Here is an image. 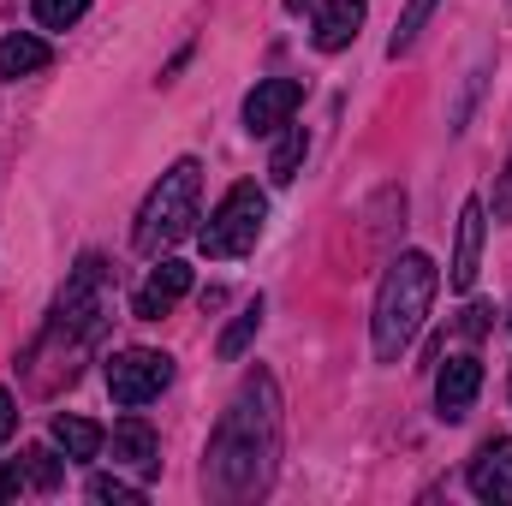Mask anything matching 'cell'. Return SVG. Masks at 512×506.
<instances>
[{"instance_id":"6da1fadb","label":"cell","mask_w":512,"mask_h":506,"mask_svg":"<svg viewBox=\"0 0 512 506\" xmlns=\"http://www.w3.org/2000/svg\"><path fill=\"white\" fill-rule=\"evenodd\" d=\"M274 447H280V387L268 370H256V376H245V387L233 393V405L221 411V423L209 435L203 483L227 501H245L268 483Z\"/></svg>"},{"instance_id":"7a4b0ae2","label":"cell","mask_w":512,"mask_h":506,"mask_svg":"<svg viewBox=\"0 0 512 506\" xmlns=\"http://www.w3.org/2000/svg\"><path fill=\"white\" fill-rule=\"evenodd\" d=\"M435 292H441V268L423 251H405V256L387 262L382 292H376V316H370V346H376L382 364H399L405 358V346L417 340Z\"/></svg>"},{"instance_id":"3957f363","label":"cell","mask_w":512,"mask_h":506,"mask_svg":"<svg viewBox=\"0 0 512 506\" xmlns=\"http://www.w3.org/2000/svg\"><path fill=\"white\" fill-rule=\"evenodd\" d=\"M197 191H203V167H197L191 155L173 161V167L161 173V185L143 197L131 245H137L143 256H161L167 245H179V239L191 233V221H197Z\"/></svg>"},{"instance_id":"277c9868","label":"cell","mask_w":512,"mask_h":506,"mask_svg":"<svg viewBox=\"0 0 512 506\" xmlns=\"http://www.w3.org/2000/svg\"><path fill=\"white\" fill-rule=\"evenodd\" d=\"M262 221H268V197L256 191V185H233L221 203H215V215L203 221V251L215 256V262H233V256L256 251V239H262Z\"/></svg>"},{"instance_id":"5b68a950","label":"cell","mask_w":512,"mask_h":506,"mask_svg":"<svg viewBox=\"0 0 512 506\" xmlns=\"http://www.w3.org/2000/svg\"><path fill=\"white\" fill-rule=\"evenodd\" d=\"M167 381H173V358H167V352L131 346V352H114V358H108V393H114V405H126V411L161 399Z\"/></svg>"},{"instance_id":"8992f818","label":"cell","mask_w":512,"mask_h":506,"mask_svg":"<svg viewBox=\"0 0 512 506\" xmlns=\"http://www.w3.org/2000/svg\"><path fill=\"white\" fill-rule=\"evenodd\" d=\"M102 280H108V268H102V256H84L78 262V274L66 280V292H60V310H54V334H78V340H90L96 334V322H102Z\"/></svg>"},{"instance_id":"52a82bcc","label":"cell","mask_w":512,"mask_h":506,"mask_svg":"<svg viewBox=\"0 0 512 506\" xmlns=\"http://www.w3.org/2000/svg\"><path fill=\"white\" fill-rule=\"evenodd\" d=\"M298 102H304V84H298V78H262L251 96H245V126H251L256 137H268V131L292 126Z\"/></svg>"},{"instance_id":"ba28073f","label":"cell","mask_w":512,"mask_h":506,"mask_svg":"<svg viewBox=\"0 0 512 506\" xmlns=\"http://www.w3.org/2000/svg\"><path fill=\"white\" fill-rule=\"evenodd\" d=\"M483 233H489V209H483V197H471V203L459 209V239H453V268H447V286H453V292H471V286H477Z\"/></svg>"},{"instance_id":"9c48e42d","label":"cell","mask_w":512,"mask_h":506,"mask_svg":"<svg viewBox=\"0 0 512 506\" xmlns=\"http://www.w3.org/2000/svg\"><path fill=\"white\" fill-rule=\"evenodd\" d=\"M477 393H483V364H477L471 352H453V358L441 364V376H435V405H441V417L459 423V417L477 405Z\"/></svg>"},{"instance_id":"30bf717a","label":"cell","mask_w":512,"mask_h":506,"mask_svg":"<svg viewBox=\"0 0 512 506\" xmlns=\"http://www.w3.org/2000/svg\"><path fill=\"white\" fill-rule=\"evenodd\" d=\"M60 477H66V459H54L48 447H30L24 459H12V465L0 471V495H6V501H18V495H48V489H60Z\"/></svg>"},{"instance_id":"8fae6325","label":"cell","mask_w":512,"mask_h":506,"mask_svg":"<svg viewBox=\"0 0 512 506\" xmlns=\"http://www.w3.org/2000/svg\"><path fill=\"white\" fill-rule=\"evenodd\" d=\"M185 292H191V268L167 256V262H161V268H155V274H149V280L137 286V298H131V310H137L143 322H161V316H167V310H173V304H179Z\"/></svg>"},{"instance_id":"7c38bea8","label":"cell","mask_w":512,"mask_h":506,"mask_svg":"<svg viewBox=\"0 0 512 506\" xmlns=\"http://www.w3.org/2000/svg\"><path fill=\"white\" fill-rule=\"evenodd\" d=\"M471 495L477 501H512V441H489L471 459Z\"/></svg>"},{"instance_id":"4fadbf2b","label":"cell","mask_w":512,"mask_h":506,"mask_svg":"<svg viewBox=\"0 0 512 506\" xmlns=\"http://www.w3.org/2000/svg\"><path fill=\"white\" fill-rule=\"evenodd\" d=\"M358 30H364V0H322V12H316V48L322 54L352 48Z\"/></svg>"},{"instance_id":"5bb4252c","label":"cell","mask_w":512,"mask_h":506,"mask_svg":"<svg viewBox=\"0 0 512 506\" xmlns=\"http://www.w3.org/2000/svg\"><path fill=\"white\" fill-rule=\"evenodd\" d=\"M48 435H54V447H60V453L72 459V465H90V459H96V453L108 447L102 423H90V417H66V411H60V417L48 423Z\"/></svg>"},{"instance_id":"9a60e30c","label":"cell","mask_w":512,"mask_h":506,"mask_svg":"<svg viewBox=\"0 0 512 506\" xmlns=\"http://www.w3.org/2000/svg\"><path fill=\"white\" fill-rule=\"evenodd\" d=\"M48 60H54V48H48L42 36H30V30H12V36L0 42V78H6V84H18V78L42 72Z\"/></svg>"},{"instance_id":"2e32d148","label":"cell","mask_w":512,"mask_h":506,"mask_svg":"<svg viewBox=\"0 0 512 506\" xmlns=\"http://www.w3.org/2000/svg\"><path fill=\"white\" fill-rule=\"evenodd\" d=\"M114 459L131 465V471H155V465H161V441H155V429H149L143 417L114 423Z\"/></svg>"},{"instance_id":"e0dca14e","label":"cell","mask_w":512,"mask_h":506,"mask_svg":"<svg viewBox=\"0 0 512 506\" xmlns=\"http://www.w3.org/2000/svg\"><path fill=\"white\" fill-rule=\"evenodd\" d=\"M304 149H310V131L292 126L280 143H274V155H268V179H274V185H292L298 167H304Z\"/></svg>"},{"instance_id":"ac0fdd59","label":"cell","mask_w":512,"mask_h":506,"mask_svg":"<svg viewBox=\"0 0 512 506\" xmlns=\"http://www.w3.org/2000/svg\"><path fill=\"white\" fill-rule=\"evenodd\" d=\"M429 12H435V0H405V12H399V24H393V42H387V54H393V60L417 48V36H423Z\"/></svg>"},{"instance_id":"d6986e66","label":"cell","mask_w":512,"mask_h":506,"mask_svg":"<svg viewBox=\"0 0 512 506\" xmlns=\"http://www.w3.org/2000/svg\"><path fill=\"white\" fill-rule=\"evenodd\" d=\"M256 328H262V298H256L251 310H239V316H233V328L221 334V346H215V352H221V358L233 364V358H239V352H245V346L256 340Z\"/></svg>"},{"instance_id":"ffe728a7","label":"cell","mask_w":512,"mask_h":506,"mask_svg":"<svg viewBox=\"0 0 512 506\" xmlns=\"http://www.w3.org/2000/svg\"><path fill=\"white\" fill-rule=\"evenodd\" d=\"M30 12H36L42 30H72L90 12V0H30Z\"/></svg>"},{"instance_id":"44dd1931","label":"cell","mask_w":512,"mask_h":506,"mask_svg":"<svg viewBox=\"0 0 512 506\" xmlns=\"http://www.w3.org/2000/svg\"><path fill=\"white\" fill-rule=\"evenodd\" d=\"M90 501H143V489L137 483H126V477H90Z\"/></svg>"},{"instance_id":"7402d4cb","label":"cell","mask_w":512,"mask_h":506,"mask_svg":"<svg viewBox=\"0 0 512 506\" xmlns=\"http://www.w3.org/2000/svg\"><path fill=\"white\" fill-rule=\"evenodd\" d=\"M12 435H18V399H12V393L0 387V447H6Z\"/></svg>"},{"instance_id":"603a6c76","label":"cell","mask_w":512,"mask_h":506,"mask_svg":"<svg viewBox=\"0 0 512 506\" xmlns=\"http://www.w3.org/2000/svg\"><path fill=\"white\" fill-rule=\"evenodd\" d=\"M495 221H512V161L501 173V185H495Z\"/></svg>"},{"instance_id":"cb8c5ba5","label":"cell","mask_w":512,"mask_h":506,"mask_svg":"<svg viewBox=\"0 0 512 506\" xmlns=\"http://www.w3.org/2000/svg\"><path fill=\"white\" fill-rule=\"evenodd\" d=\"M286 6H292V12H304V6H310V0H286Z\"/></svg>"}]
</instances>
